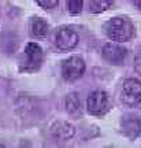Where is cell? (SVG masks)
Listing matches in <instances>:
<instances>
[{
  "instance_id": "1",
  "label": "cell",
  "mask_w": 141,
  "mask_h": 148,
  "mask_svg": "<svg viewBox=\"0 0 141 148\" xmlns=\"http://www.w3.org/2000/svg\"><path fill=\"white\" fill-rule=\"evenodd\" d=\"M105 34L114 41H127L134 34V26L127 18H112L105 23Z\"/></svg>"
},
{
  "instance_id": "2",
  "label": "cell",
  "mask_w": 141,
  "mask_h": 148,
  "mask_svg": "<svg viewBox=\"0 0 141 148\" xmlns=\"http://www.w3.org/2000/svg\"><path fill=\"white\" fill-rule=\"evenodd\" d=\"M122 101L129 107H141V81L136 78L126 79L120 92Z\"/></svg>"
},
{
  "instance_id": "3",
  "label": "cell",
  "mask_w": 141,
  "mask_h": 148,
  "mask_svg": "<svg viewBox=\"0 0 141 148\" xmlns=\"http://www.w3.org/2000/svg\"><path fill=\"white\" fill-rule=\"evenodd\" d=\"M110 106L108 96L104 90H94L89 95L86 100V108L92 115H103L107 112Z\"/></svg>"
},
{
  "instance_id": "4",
  "label": "cell",
  "mask_w": 141,
  "mask_h": 148,
  "mask_svg": "<svg viewBox=\"0 0 141 148\" xmlns=\"http://www.w3.org/2000/svg\"><path fill=\"white\" fill-rule=\"evenodd\" d=\"M85 73V62L79 56H71L66 59L62 64V74L63 78L67 81H74L82 77Z\"/></svg>"
},
{
  "instance_id": "5",
  "label": "cell",
  "mask_w": 141,
  "mask_h": 148,
  "mask_svg": "<svg viewBox=\"0 0 141 148\" xmlns=\"http://www.w3.org/2000/svg\"><path fill=\"white\" fill-rule=\"evenodd\" d=\"M42 62V49L36 42H29L25 49V62L22 64V70L25 71H34L40 67Z\"/></svg>"
},
{
  "instance_id": "6",
  "label": "cell",
  "mask_w": 141,
  "mask_h": 148,
  "mask_svg": "<svg viewBox=\"0 0 141 148\" xmlns=\"http://www.w3.org/2000/svg\"><path fill=\"white\" fill-rule=\"evenodd\" d=\"M78 44V34L71 27L63 26L56 33V47L62 51H70L77 47Z\"/></svg>"
},
{
  "instance_id": "7",
  "label": "cell",
  "mask_w": 141,
  "mask_h": 148,
  "mask_svg": "<svg viewBox=\"0 0 141 148\" xmlns=\"http://www.w3.org/2000/svg\"><path fill=\"white\" fill-rule=\"evenodd\" d=\"M127 55V49L116 44H107L103 47V56L114 64H120Z\"/></svg>"
},
{
  "instance_id": "8",
  "label": "cell",
  "mask_w": 141,
  "mask_h": 148,
  "mask_svg": "<svg viewBox=\"0 0 141 148\" xmlns=\"http://www.w3.org/2000/svg\"><path fill=\"white\" fill-rule=\"evenodd\" d=\"M122 132L126 137L136 138L141 133V122L136 116H126L122 121Z\"/></svg>"
},
{
  "instance_id": "9",
  "label": "cell",
  "mask_w": 141,
  "mask_h": 148,
  "mask_svg": "<svg viewBox=\"0 0 141 148\" xmlns=\"http://www.w3.org/2000/svg\"><path fill=\"white\" fill-rule=\"evenodd\" d=\"M51 132H52L53 137H56L57 140H68L74 136L75 129L73 125H70L68 122H56L53 123L51 127Z\"/></svg>"
},
{
  "instance_id": "10",
  "label": "cell",
  "mask_w": 141,
  "mask_h": 148,
  "mask_svg": "<svg viewBox=\"0 0 141 148\" xmlns=\"http://www.w3.org/2000/svg\"><path fill=\"white\" fill-rule=\"evenodd\" d=\"M30 30H31V34L34 37H44V36H47L48 30H49V26H48V23L44 19L36 18V19L31 21Z\"/></svg>"
},
{
  "instance_id": "11",
  "label": "cell",
  "mask_w": 141,
  "mask_h": 148,
  "mask_svg": "<svg viewBox=\"0 0 141 148\" xmlns=\"http://www.w3.org/2000/svg\"><path fill=\"white\" fill-rule=\"evenodd\" d=\"M66 110L71 115L81 114V101H79L77 93H70L66 97Z\"/></svg>"
},
{
  "instance_id": "12",
  "label": "cell",
  "mask_w": 141,
  "mask_h": 148,
  "mask_svg": "<svg viewBox=\"0 0 141 148\" xmlns=\"http://www.w3.org/2000/svg\"><path fill=\"white\" fill-rule=\"evenodd\" d=\"M112 4H114V0H92L90 11L94 14H100L103 11H107Z\"/></svg>"
},
{
  "instance_id": "13",
  "label": "cell",
  "mask_w": 141,
  "mask_h": 148,
  "mask_svg": "<svg viewBox=\"0 0 141 148\" xmlns=\"http://www.w3.org/2000/svg\"><path fill=\"white\" fill-rule=\"evenodd\" d=\"M84 0H67V11L73 15H77L82 11Z\"/></svg>"
},
{
  "instance_id": "14",
  "label": "cell",
  "mask_w": 141,
  "mask_h": 148,
  "mask_svg": "<svg viewBox=\"0 0 141 148\" xmlns=\"http://www.w3.org/2000/svg\"><path fill=\"white\" fill-rule=\"evenodd\" d=\"M38 5L45 8V10H51V8H55L59 3V0H36Z\"/></svg>"
},
{
  "instance_id": "15",
  "label": "cell",
  "mask_w": 141,
  "mask_h": 148,
  "mask_svg": "<svg viewBox=\"0 0 141 148\" xmlns=\"http://www.w3.org/2000/svg\"><path fill=\"white\" fill-rule=\"evenodd\" d=\"M134 69L141 75V53H138L136 58H134Z\"/></svg>"
},
{
  "instance_id": "16",
  "label": "cell",
  "mask_w": 141,
  "mask_h": 148,
  "mask_svg": "<svg viewBox=\"0 0 141 148\" xmlns=\"http://www.w3.org/2000/svg\"><path fill=\"white\" fill-rule=\"evenodd\" d=\"M133 1H134V4L137 5V8L141 10V0H133Z\"/></svg>"
}]
</instances>
